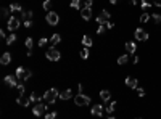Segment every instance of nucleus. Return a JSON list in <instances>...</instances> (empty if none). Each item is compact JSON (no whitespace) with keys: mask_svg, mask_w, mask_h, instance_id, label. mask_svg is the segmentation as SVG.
Here are the masks:
<instances>
[{"mask_svg":"<svg viewBox=\"0 0 161 119\" xmlns=\"http://www.w3.org/2000/svg\"><path fill=\"white\" fill-rule=\"evenodd\" d=\"M44 97V100L47 103H55V100L57 98H60V92H58L57 89H50V90H47V92L42 95Z\"/></svg>","mask_w":161,"mask_h":119,"instance_id":"obj_1","label":"nucleus"},{"mask_svg":"<svg viewBox=\"0 0 161 119\" xmlns=\"http://www.w3.org/2000/svg\"><path fill=\"white\" fill-rule=\"evenodd\" d=\"M45 58L50 60V61H58V60L61 58V53L55 48V47H52V48H49L45 51Z\"/></svg>","mask_w":161,"mask_h":119,"instance_id":"obj_2","label":"nucleus"},{"mask_svg":"<svg viewBox=\"0 0 161 119\" xmlns=\"http://www.w3.org/2000/svg\"><path fill=\"white\" fill-rule=\"evenodd\" d=\"M74 103H76L77 106H85L90 103V97L84 93H76V97H74Z\"/></svg>","mask_w":161,"mask_h":119,"instance_id":"obj_3","label":"nucleus"},{"mask_svg":"<svg viewBox=\"0 0 161 119\" xmlns=\"http://www.w3.org/2000/svg\"><path fill=\"white\" fill-rule=\"evenodd\" d=\"M19 19L16 16H10L8 19H7V27H8V31H16L18 27H19Z\"/></svg>","mask_w":161,"mask_h":119,"instance_id":"obj_4","label":"nucleus"},{"mask_svg":"<svg viewBox=\"0 0 161 119\" xmlns=\"http://www.w3.org/2000/svg\"><path fill=\"white\" fill-rule=\"evenodd\" d=\"M45 21L49 23L50 26H57L58 21H60V18H58V15L55 13V11H49V13H47V16H45Z\"/></svg>","mask_w":161,"mask_h":119,"instance_id":"obj_5","label":"nucleus"},{"mask_svg":"<svg viewBox=\"0 0 161 119\" xmlns=\"http://www.w3.org/2000/svg\"><path fill=\"white\" fill-rule=\"evenodd\" d=\"M108 21H110V13L107 10H103L99 16H97V23H99V26H107Z\"/></svg>","mask_w":161,"mask_h":119,"instance_id":"obj_6","label":"nucleus"},{"mask_svg":"<svg viewBox=\"0 0 161 119\" xmlns=\"http://www.w3.org/2000/svg\"><path fill=\"white\" fill-rule=\"evenodd\" d=\"M45 111H47V106L44 103H37V105L32 108V114L34 116H42V114H45Z\"/></svg>","mask_w":161,"mask_h":119,"instance_id":"obj_7","label":"nucleus"},{"mask_svg":"<svg viewBox=\"0 0 161 119\" xmlns=\"http://www.w3.org/2000/svg\"><path fill=\"white\" fill-rule=\"evenodd\" d=\"M134 37L137 39V40H140V42H145V40H148V32L143 31V29H135Z\"/></svg>","mask_w":161,"mask_h":119,"instance_id":"obj_8","label":"nucleus"},{"mask_svg":"<svg viewBox=\"0 0 161 119\" xmlns=\"http://www.w3.org/2000/svg\"><path fill=\"white\" fill-rule=\"evenodd\" d=\"M103 111H105V108L99 103V105H93L92 106V111H90V113H92L93 116H97V118H101V116H103Z\"/></svg>","mask_w":161,"mask_h":119,"instance_id":"obj_9","label":"nucleus"},{"mask_svg":"<svg viewBox=\"0 0 161 119\" xmlns=\"http://www.w3.org/2000/svg\"><path fill=\"white\" fill-rule=\"evenodd\" d=\"M126 85L127 87H131V89H137L139 87V81H137L135 77H132V76H129V77H126Z\"/></svg>","mask_w":161,"mask_h":119,"instance_id":"obj_10","label":"nucleus"},{"mask_svg":"<svg viewBox=\"0 0 161 119\" xmlns=\"http://www.w3.org/2000/svg\"><path fill=\"white\" fill-rule=\"evenodd\" d=\"M16 76H5V79H3V81H5V84L7 85H10V87H18V84L19 82H16Z\"/></svg>","mask_w":161,"mask_h":119,"instance_id":"obj_11","label":"nucleus"},{"mask_svg":"<svg viewBox=\"0 0 161 119\" xmlns=\"http://www.w3.org/2000/svg\"><path fill=\"white\" fill-rule=\"evenodd\" d=\"M81 16L82 19H85V21H89L90 18H92V8H81Z\"/></svg>","mask_w":161,"mask_h":119,"instance_id":"obj_12","label":"nucleus"},{"mask_svg":"<svg viewBox=\"0 0 161 119\" xmlns=\"http://www.w3.org/2000/svg\"><path fill=\"white\" fill-rule=\"evenodd\" d=\"M16 103H18V105H21V106H27L29 103H32V101H31V98L24 97V95H19V97L16 98Z\"/></svg>","mask_w":161,"mask_h":119,"instance_id":"obj_13","label":"nucleus"},{"mask_svg":"<svg viewBox=\"0 0 161 119\" xmlns=\"http://www.w3.org/2000/svg\"><path fill=\"white\" fill-rule=\"evenodd\" d=\"M60 98H61V100H69V98H73V90L71 89L63 90V92L60 93Z\"/></svg>","mask_w":161,"mask_h":119,"instance_id":"obj_14","label":"nucleus"},{"mask_svg":"<svg viewBox=\"0 0 161 119\" xmlns=\"http://www.w3.org/2000/svg\"><path fill=\"white\" fill-rule=\"evenodd\" d=\"M10 11H11V13H23L24 10H23V7L19 5V3H11V5H10Z\"/></svg>","mask_w":161,"mask_h":119,"instance_id":"obj_15","label":"nucleus"},{"mask_svg":"<svg viewBox=\"0 0 161 119\" xmlns=\"http://www.w3.org/2000/svg\"><path fill=\"white\" fill-rule=\"evenodd\" d=\"M126 51H127V53H135V50H137V45L134 42H126Z\"/></svg>","mask_w":161,"mask_h":119,"instance_id":"obj_16","label":"nucleus"},{"mask_svg":"<svg viewBox=\"0 0 161 119\" xmlns=\"http://www.w3.org/2000/svg\"><path fill=\"white\" fill-rule=\"evenodd\" d=\"M110 98H111V93H110L108 90H101V92H100V100H101V101L108 103Z\"/></svg>","mask_w":161,"mask_h":119,"instance_id":"obj_17","label":"nucleus"},{"mask_svg":"<svg viewBox=\"0 0 161 119\" xmlns=\"http://www.w3.org/2000/svg\"><path fill=\"white\" fill-rule=\"evenodd\" d=\"M10 61H11V55L8 53V51H7V53H3V55H2V58H0V63H2L3 66H7Z\"/></svg>","mask_w":161,"mask_h":119,"instance_id":"obj_18","label":"nucleus"},{"mask_svg":"<svg viewBox=\"0 0 161 119\" xmlns=\"http://www.w3.org/2000/svg\"><path fill=\"white\" fill-rule=\"evenodd\" d=\"M60 42H61V35H60V34H53L52 39H50V45L55 47L57 43H60Z\"/></svg>","mask_w":161,"mask_h":119,"instance_id":"obj_19","label":"nucleus"},{"mask_svg":"<svg viewBox=\"0 0 161 119\" xmlns=\"http://www.w3.org/2000/svg\"><path fill=\"white\" fill-rule=\"evenodd\" d=\"M92 39H90L89 37V35H84V37H82V45H84V47H87V48H89V47H92Z\"/></svg>","mask_w":161,"mask_h":119,"instance_id":"obj_20","label":"nucleus"},{"mask_svg":"<svg viewBox=\"0 0 161 119\" xmlns=\"http://www.w3.org/2000/svg\"><path fill=\"white\" fill-rule=\"evenodd\" d=\"M24 74H26V69H23V68H18L16 69V74H15V76H16L19 81H24Z\"/></svg>","mask_w":161,"mask_h":119,"instance_id":"obj_21","label":"nucleus"},{"mask_svg":"<svg viewBox=\"0 0 161 119\" xmlns=\"http://www.w3.org/2000/svg\"><path fill=\"white\" fill-rule=\"evenodd\" d=\"M21 18H23V21H31L32 19V11H23Z\"/></svg>","mask_w":161,"mask_h":119,"instance_id":"obj_22","label":"nucleus"},{"mask_svg":"<svg viewBox=\"0 0 161 119\" xmlns=\"http://www.w3.org/2000/svg\"><path fill=\"white\" fill-rule=\"evenodd\" d=\"M79 55H81V58H82V60H87V58L90 57V51H89L87 47H84V48L81 50V53H79Z\"/></svg>","mask_w":161,"mask_h":119,"instance_id":"obj_23","label":"nucleus"},{"mask_svg":"<svg viewBox=\"0 0 161 119\" xmlns=\"http://www.w3.org/2000/svg\"><path fill=\"white\" fill-rule=\"evenodd\" d=\"M127 61H129V57H127V53H126V55H121V57L118 58V65H121V66H123V65H126Z\"/></svg>","mask_w":161,"mask_h":119,"instance_id":"obj_24","label":"nucleus"},{"mask_svg":"<svg viewBox=\"0 0 161 119\" xmlns=\"http://www.w3.org/2000/svg\"><path fill=\"white\" fill-rule=\"evenodd\" d=\"M31 101H34V103H39V101H40V100H44V97H39V95L36 93V92H32V93H31Z\"/></svg>","mask_w":161,"mask_h":119,"instance_id":"obj_25","label":"nucleus"},{"mask_svg":"<svg viewBox=\"0 0 161 119\" xmlns=\"http://www.w3.org/2000/svg\"><path fill=\"white\" fill-rule=\"evenodd\" d=\"M115 108H116V101H111V103L107 106V113H108V114H113V113H115Z\"/></svg>","mask_w":161,"mask_h":119,"instance_id":"obj_26","label":"nucleus"},{"mask_svg":"<svg viewBox=\"0 0 161 119\" xmlns=\"http://www.w3.org/2000/svg\"><path fill=\"white\" fill-rule=\"evenodd\" d=\"M15 42H16V34H10L8 37H7V43L11 45V43H15Z\"/></svg>","mask_w":161,"mask_h":119,"instance_id":"obj_27","label":"nucleus"},{"mask_svg":"<svg viewBox=\"0 0 161 119\" xmlns=\"http://www.w3.org/2000/svg\"><path fill=\"white\" fill-rule=\"evenodd\" d=\"M151 3H153V0H142V3H140V7H142L143 10H147L148 7L151 5Z\"/></svg>","mask_w":161,"mask_h":119,"instance_id":"obj_28","label":"nucleus"},{"mask_svg":"<svg viewBox=\"0 0 161 119\" xmlns=\"http://www.w3.org/2000/svg\"><path fill=\"white\" fill-rule=\"evenodd\" d=\"M151 19L156 23V24H161V15H158V13H153V15H151Z\"/></svg>","mask_w":161,"mask_h":119,"instance_id":"obj_29","label":"nucleus"},{"mask_svg":"<svg viewBox=\"0 0 161 119\" xmlns=\"http://www.w3.org/2000/svg\"><path fill=\"white\" fill-rule=\"evenodd\" d=\"M82 0H71V8H81Z\"/></svg>","mask_w":161,"mask_h":119,"instance_id":"obj_30","label":"nucleus"},{"mask_svg":"<svg viewBox=\"0 0 161 119\" xmlns=\"http://www.w3.org/2000/svg\"><path fill=\"white\" fill-rule=\"evenodd\" d=\"M24 45H26L29 50L32 48V45H34V40H32V37H27V39H26V42H24Z\"/></svg>","mask_w":161,"mask_h":119,"instance_id":"obj_31","label":"nucleus"},{"mask_svg":"<svg viewBox=\"0 0 161 119\" xmlns=\"http://www.w3.org/2000/svg\"><path fill=\"white\" fill-rule=\"evenodd\" d=\"M150 15H148V13H143L142 15V16H140V23H148V21H150Z\"/></svg>","mask_w":161,"mask_h":119,"instance_id":"obj_32","label":"nucleus"},{"mask_svg":"<svg viewBox=\"0 0 161 119\" xmlns=\"http://www.w3.org/2000/svg\"><path fill=\"white\" fill-rule=\"evenodd\" d=\"M57 111H52V113H47L45 114V119H57Z\"/></svg>","mask_w":161,"mask_h":119,"instance_id":"obj_33","label":"nucleus"},{"mask_svg":"<svg viewBox=\"0 0 161 119\" xmlns=\"http://www.w3.org/2000/svg\"><path fill=\"white\" fill-rule=\"evenodd\" d=\"M50 8H52V2H50V0H45L44 2V10H47V13H49Z\"/></svg>","mask_w":161,"mask_h":119,"instance_id":"obj_34","label":"nucleus"},{"mask_svg":"<svg viewBox=\"0 0 161 119\" xmlns=\"http://www.w3.org/2000/svg\"><path fill=\"white\" fill-rule=\"evenodd\" d=\"M18 90H19V95H24V85H23V81L21 82H19V84H18Z\"/></svg>","mask_w":161,"mask_h":119,"instance_id":"obj_35","label":"nucleus"},{"mask_svg":"<svg viewBox=\"0 0 161 119\" xmlns=\"http://www.w3.org/2000/svg\"><path fill=\"white\" fill-rule=\"evenodd\" d=\"M84 5H85V8H92L93 0H84Z\"/></svg>","mask_w":161,"mask_h":119,"instance_id":"obj_36","label":"nucleus"},{"mask_svg":"<svg viewBox=\"0 0 161 119\" xmlns=\"http://www.w3.org/2000/svg\"><path fill=\"white\" fill-rule=\"evenodd\" d=\"M105 31H107V26H99V29H97V34H105Z\"/></svg>","mask_w":161,"mask_h":119,"instance_id":"obj_37","label":"nucleus"},{"mask_svg":"<svg viewBox=\"0 0 161 119\" xmlns=\"http://www.w3.org/2000/svg\"><path fill=\"white\" fill-rule=\"evenodd\" d=\"M2 18L3 19L8 18V8H2Z\"/></svg>","mask_w":161,"mask_h":119,"instance_id":"obj_38","label":"nucleus"},{"mask_svg":"<svg viewBox=\"0 0 161 119\" xmlns=\"http://www.w3.org/2000/svg\"><path fill=\"white\" fill-rule=\"evenodd\" d=\"M47 42H49V40H47L45 37H42L40 40H39V47H45V45H47Z\"/></svg>","mask_w":161,"mask_h":119,"instance_id":"obj_39","label":"nucleus"},{"mask_svg":"<svg viewBox=\"0 0 161 119\" xmlns=\"http://www.w3.org/2000/svg\"><path fill=\"white\" fill-rule=\"evenodd\" d=\"M23 24H24L26 27H31L32 26V21H23Z\"/></svg>","mask_w":161,"mask_h":119,"instance_id":"obj_40","label":"nucleus"},{"mask_svg":"<svg viewBox=\"0 0 161 119\" xmlns=\"http://www.w3.org/2000/svg\"><path fill=\"white\" fill-rule=\"evenodd\" d=\"M82 90H84V85L79 84V85H77V93H82Z\"/></svg>","mask_w":161,"mask_h":119,"instance_id":"obj_41","label":"nucleus"},{"mask_svg":"<svg viewBox=\"0 0 161 119\" xmlns=\"http://www.w3.org/2000/svg\"><path fill=\"white\" fill-rule=\"evenodd\" d=\"M113 27H115V24H113L111 21H108V23H107V29H113Z\"/></svg>","mask_w":161,"mask_h":119,"instance_id":"obj_42","label":"nucleus"},{"mask_svg":"<svg viewBox=\"0 0 161 119\" xmlns=\"http://www.w3.org/2000/svg\"><path fill=\"white\" fill-rule=\"evenodd\" d=\"M153 5H156V7L161 8V0H153Z\"/></svg>","mask_w":161,"mask_h":119,"instance_id":"obj_43","label":"nucleus"},{"mask_svg":"<svg viewBox=\"0 0 161 119\" xmlns=\"http://www.w3.org/2000/svg\"><path fill=\"white\" fill-rule=\"evenodd\" d=\"M137 92H139V97H143V95H145V90L143 89H139Z\"/></svg>","mask_w":161,"mask_h":119,"instance_id":"obj_44","label":"nucleus"},{"mask_svg":"<svg viewBox=\"0 0 161 119\" xmlns=\"http://www.w3.org/2000/svg\"><path fill=\"white\" fill-rule=\"evenodd\" d=\"M5 35H7V34H5V31L2 29V31H0V37H2V39H5Z\"/></svg>","mask_w":161,"mask_h":119,"instance_id":"obj_45","label":"nucleus"},{"mask_svg":"<svg viewBox=\"0 0 161 119\" xmlns=\"http://www.w3.org/2000/svg\"><path fill=\"white\" fill-rule=\"evenodd\" d=\"M139 60H140L139 57H134V60H132V61H134V63H135V65H139Z\"/></svg>","mask_w":161,"mask_h":119,"instance_id":"obj_46","label":"nucleus"},{"mask_svg":"<svg viewBox=\"0 0 161 119\" xmlns=\"http://www.w3.org/2000/svg\"><path fill=\"white\" fill-rule=\"evenodd\" d=\"M118 2H119V0H110V3H111V5H116Z\"/></svg>","mask_w":161,"mask_h":119,"instance_id":"obj_47","label":"nucleus"},{"mask_svg":"<svg viewBox=\"0 0 161 119\" xmlns=\"http://www.w3.org/2000/svg\"><path fill=\"white\" fill-rule=\"evenodd\" d=\"M131 2V5H137V0H129Z\"/></svg>","mask_w":161,"mask_h":119,"instance_id":"obj_48","label":"nucleus"},{"mask_svg":"<svg viewBox=\"0 0 161 119\" xmlns=\"http://www.w3.org/2000/svg\"><path fill=\"white\" fill-rule=\"evenodd\" d=\"M107 119H115V118H113V114H110V116H108Z\"/></svg>","mask_w":161,"mask_h":119,"instance_id":"obj_49","label":"nucleus"},{"mask_svg":"<svg viewBox=\"0 0 161 119\" xmlns=\"http://www.w3.org/2000/svg\"><path fill=\"white\" fill-rule=\"evenodd\" d=\"M135 119H142V118H135Z\"/></svg>","mask_w":161,"mask_h":119,"instance_id":"obj_50","label":"nucleus"}]
</instances>
